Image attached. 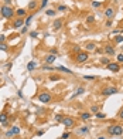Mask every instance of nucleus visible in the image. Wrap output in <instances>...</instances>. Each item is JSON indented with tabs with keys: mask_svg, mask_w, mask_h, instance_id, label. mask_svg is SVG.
I'll use <instances>...</instances> for the list:
<instances>
[{
	"mask_svg": "<svg viewBox=\"0 0 123 139\" xmlns=\"http://www.w3.org/2000/svg\"><path fill=\"white\" fill-rule=\"evenodd\" d=\"M0 14H1V17L4 18H11L14 14H16V12L11 9V6H1V9H0Z\"/></svg>",
	"mask_w": 123,
	"mask_h": 139,
	"instance_id": "obj_1",
	"label": "nucleus"
},
{
	"mask_svg": "<svg viewBox=\"0 0 123 139\" xmlns=\"http://www.w3.org/2000/svg\"><path fill=\"white\" fill-rule=\"evenodd\" d=\"M88 58H89V54L88 51H79L77 55H75V63L77 64H84L88 61Z\"/></svg>",
	"mask_w": 123,
	"mask_h": 139,
	"instance_id": "obj_2",
	"label": "nucleus"
},
{
	"mask_svg": "<svg viewBox=\"0 0 123 139\" xmlns=\"http://www.w3.org/2000/svg\"><path fill=\"white\" fill-rule=\"evenodd\" d=\"M51 99H52V97H51L50 92H40L38 94V101L41 102V104H48Z\"/></svg>",
	"mask_w": 123,
	"mask_h": 139,
	"instance_id": "obj_3",
	"label": "nucleus"
},
{
	"mask_svg": "<svg viewBox=\"0 0 123 139\" xmlns=\"http://www.w3.org/2000/svg\"><path fill=\"white\" fill-rule=\"evenodd\" d=\"M119 91H118V88L116 87H106V88H103L102 89V95L103 97H109V95H115V94H118Z\"/></svg>",
	"mask_w": 123,
	"mask_h": 139,
	"instance_id": "obj_4",
	"label": "nucleus"
},
{
	"mask_svg": "<svg viewBox=\"0 0 123 139\" xmlns=\"http://www.w3.org/2000/svg\"><path fill=\"white\" fill-rule=\"evenodd\" d=\"M61 123L65 128H74V126H75V119L71 118V116H64V119H62Z\"/></svg>",
	"mask_w": 123,
	"mask_h": 139,
	"instance_id": "obj_5",
	"label": "nucleus"
},
{
	"mask_svg": "<svg viewBox=\"0 0 123 139\" xmlns=\"http://www.w3.org/2000/svg\"><path fill=\"white\" fill-rule=\"evenodd\" d=\"M106 68L109 70V71H112V72H119L120 71V65H119V63H110L106 65Z\"/></svg>",
	"mask_w": 123,
	"mask_h": 139,
	"instance_id": "obj_6",
	"label": "nucleus"
},
{
	"mask_svg": "<svg viewBox=\"0 0 123 139\" xmlns=\"http://www.w3.org/2000/svg\"><path fill=\"white\" fill-rule=\"evenodd\" d=\"M20 131H21L20 126H13L11 129H9V131L6 132V136H7V138H11V136H14V135H18Z\"/></svg>",
	"mask_w": 123,
	"mask_h": 139,
	"instance_id": "obj_7",
	"label": "nucleus"
},
{
	"mask_svg": "<svg viewBox=\"0 0 123 139\" xmlns=\"http://www.w3.org/2000/svg\"><path fill=\"white\" fill-rule=\"evenodd\" d=\"M23 26H26V21H24L23 18H20V17H17L16 20L13 21V29L18 30V29H21Z\"/></svg>",
	"mask_w": 123,
	"mask_h": 139,
	"instance_id": "obj_8",
	"label": "nucleus"
},
{
	"mask_svg": "<svg viewBox=\"0 0 123 139\" xmlns=\"http://www.w3.org/2000/svg\"><path fill=\"white\" fill-rule=\"evenodd\" d=\"M57 60V55H54V54H48V55H45L44 58V64H48V65H51V64H54Z\"/></svg>",
	"mask_w": 123,
	"mask_h": 139,
	"instance_id": "obj_9",
	"label": "nucleus"
},
{
	"mask_svg": "<svg viewBox=\"0 0 123 139\" xmlns=\"http://www.w3.org/2000/svg\"><path fill=\"white\" fill-rule=\"evenodd\" d=\"M105 16H106L108 20H112L115 17V9L113 7H106V10H105Z\"/></svg>",
	"mask_w": 123,
	"mask_h": 139,
	"instance_id": "obj_10",
	"label": "nucleus"
},
{
	"mask_svg": "<svg viewBox=\"0 0 123 139\" xmlns=\"http://www.w3.org/2000/svg\"><path fill=\"white\" fill-rule=\"evenodd\" d=\"M54 70H55V71H61V72H65V74H69V75H72V74H74L72 70L67 68V67H64V65H58V67H55Z\"/></svg>",
	"mask_w": 123,
	"mask_h": 139,
	"instance_id": "obj_11",
	"label": "nucleus"
},
{
	"mask_svg": "<svg viewBox=\"0 0 123 139\" xmlns=\"http://www.w3.org/2000/svg\"><path fill=\"white\" fill-rule=\"evenodd\" d=\"M62 23H64V20H62V18H57L55 21L52 23V30H54V31H58V30L62 27Z\"/></svg>",
	"mask_w": 123,
	"mask_h": 139,
	"instance_id": "obj_12",
	"label": "nucleus"
},
{
	"mask_svg": "<svg viewBox=\"0 0 123 139\" xmlns=\"http://www.w3.org/2000/svg\"><path fill=\"white\" fill-rule=\"evenodd\" d=\"M85 92V88L84 87H78L77 89H75V92L71 95V99H75L77 97H79V95H82V94Z\"/></svg>",
	"mask_w": 123,
	"mask_h": 139,
	"instance_id": "obj_13",
	"label": "nucleus"
},
{
	"mask_svg": "<svg viewBox=\"0 0 123 139\" xmlns=\"http://www.w3.org/2000/svg\"><path fill=\"white\" fill-rule=\"evenodd\" d=\"M89 131H91L89 126H81L75 131V133H77V135H85V133H89Z\"/></svg>",
	"mask_w": 123,
	"mask_h": 139,
	"instance_id": "obj_14",
	"label": "nucleus"
},
{
	"mask_svg": "<svg viewBox=\"0 0 123 139\" xmlns=\"http://www.w3.org/2000/svg\"><path fill=\"white\" fill-rule=\"evenodd\" d=\"M103 51L106 52L108 55H110V57H112V55H115V48H113L110 44H106V46H105V48H103Z\"/></svg>",
	"mask_w": 123,
	"mask_h": 139,
	"instance_id": "obj_15",
	"label": "nucleus"
},
{
	"mask_svg": "<svg viewBox=\"0 0 123 139\" xmlns=\"http://www.w3.org/2000/svg\"><path fill=\"white\" fill-rule=\"evenodd\" d=\"M95 50H96V44L95 43H86V44H85V51L92 52V51H95Z\"/></svg>",
	"mask_w": 123,
	"mask_h": 139,
	"instance_id": "obj_16",
	"label": "nucleus"
},
{
	"mask_svg": "<svg viewBox=\"0 0 123 139\" xmlns=\"http://www.w3.org/2000/svg\"><path fill=\"white\" fill-rule=\"evenodd\" d=\"M113 135H116V136H120V135H123V126L122 125H115V133Z\"/></svg>",
	"mask_w": 123,
	"mask_h": 139,
	"instance_id": "obj_17",
	"label": "nucleus"
},
{
	"mask_svg": "<svg viewBox=\"0 0 123 139\" xmlns=\"http://www.w3.org/2000/svg\"><path fill=\"white\" fill-rule=\"evenodd\" d=\"M91 118H92L91 112H82V114H81V116H79V119H81V121H89Z\"/></svg>",
	"mask_w": 123,
	"mask_h": 139,
	"instance_id": "obj_18",
	"label": "nucleus"
},
{
	"mask_svg": "<svg viewBox=\"0 0 123 139\" xmlns=\"http://www.w3.org/2000/svg\"><path fill=\"white\" fill-rule=\"evenodd\" d=\"M7 118H9V116H7V114H6V112H1V114H0V123L7 125Z\"/></svg>",
	"mask_w": 123,
	"mask_h": 139,
	"instance_id": "obj_19",
	"label": "nucleus"
},
{
	"mask_svg": "<svg viewBox=\"0 0 123 139\" xmlns=\"http://www.w3.org/2000/svg\"><path fill=\"white\" fill-rule=\"evenodd\" d=\"M35 67H37V63H35V61H30V63L27 64V71H30V72H31V71H34V70H35Z\"/></svg>",
	"mask_w": 123,
	"mask_h": 139,
	"instance_id": "obj_20",
	"label": "nucleus"
},
{
	"mask_svg": "<svg viewBox=\"0 0 123 139\" xmlns=\"http://www.w3.org/2000/svg\"><path fill=\"white\" fill-rule=\"evenodd\" d=\"M16 16L17 17H20V18H23L24 16H26V9H17L16 10Z\"/></svg>",
	"mask_w": 123,
	"mask_h": 139,
	"instance_id": "obj_21",
	"label": "nucleus"
},
{
	"mask_svg": "<svg viewBox=\"0 0 123 139\" xmlns=\"http://www.w3.org/2000/svg\"><path fill=\"white\" fill-rule=\"evenodd\" d=\"M106 132H108V135L113 136V133H115V125H110V126H108V128H106Z\"/></svg>",
	"mask_w": 123,
	"mask_h": 139,
	"instance_id": "obj_22",
	"label": "nucleus"
},
{
	"mask_svg": "<svg viewBox=\"0 0 123 139\" xmlns=\"http://www.w3.org/2000/svg\"><path fill=\"white\" fill-rule=\"evenodd\" d=\"M95 116L98 118V119H105L106 118V114H103V112H101V111H98L95 114Z\"/></svg>",
	"mask_w": 123,
	"mask_h": 139,
	"instance_id": "obj_23",
	"label": "nucleus"
},
{
	"mask_svg": "<svg viewBox=\"0 0 123 139\" xmlns=\"http://www.w3.org/2000/svg\"><path fill=\"white\" fill-rule=\"evenodd\" d=\"M112 60L110 58H108V57H103V58H101V64H103V65H108V64L110 63Z\"/></svg>",
	"mask_w": 123,
	"mask_h": 139,
	"instance_id": "obj_24",
	"label": "nucleus"
},
{
	"mask_svg": "<svg viewBox=\"0 0 123 139\" xmlns=\"http://www.w3.org/2000/svg\"><path fill=\"white\" fill-rule=\"evenodd\" d=\"M60 78H61V77L58 75V74H51L50 75V81H58Z\"/></svg>",
	"mask_w": 123,
	"mask_h": 139,
	"instance_id": "obj_25",
	"label": "nucleus"
},
{
	"mask_svg": "<svg viewBox=\"0 0 123 139\" xmlns=\"http://www.w3.org/2000/svg\"><path fill=\"white\" fill-rule=\"evenodd\" d=\"M95 23V17L93 16H88L86 17V24H93Z\"/></svg>",
	"mask_w": 123,
	"mask_h": 139,
	"instance_id": "obj_26",
	"label": "nucleus"
},
{
	"mask_svg": "<svg viewBox=\"0 0 123 139\" xmlns=\"http://www.w3.org/2000/svg\"><path fill=\"white\" fill-rule=\"evenodd\" d=\"M28 9H30V10L37 9V1H30V3H28Z\"/></svg>",
	"mask_w": 123,
	"mask_h": 139,
	"instance_id": "obj_27",
	"label": "nucleus"
},
{
	"mask_svg": "<svg viewBox=\"0 0 123 139\" xmlns=\"http://www.w3.org/2000/svg\"><path fill=\"white\" fill-rule=\"evenodd\" d=\"M115 43H116V44L123 43V35H116V37H115Z\"/></svg>",
	"mask_w": 123,
	"mask_h": 139,
	"instance_id": "obj_28",
	"label": "nucleus"
},
{
	"mask_svg": "<svg viewBox=\"0 0 123 139\" xmlns=\"http://www.w3.org/2000/svg\"><path fill=\"white\" fill-rule=\"evenodd\" d=\"M45 14H47V16H50V17H52V16H55V10H52V9H48V10L45 12Z\"/></svg>",
	"mask_w": 123,
	"mask_h": 139,
	"instance_id": "obj_29",
	"label": "nucleus"
},
{
	"mask_svg": "<svg viewBox=\"0 0 123 139\" xmlns=\"http://www.w3.org/2000/svg\"><path fill=\"white\" fill-rule=\"evenodd\" d=\"M31 20H33V14H30V16H28L27 18H26V20H24V21H26V26H30V23H31Z\"/></svg>",
	"mask_w": 123,
	"mask_h": 139,
	"instance_id": "obj_30",
	"label": "nucleus"
},
{
	"mask_svg": "<svg viewBox=\"0 0 123 139\" xmlns=\"http://www.w3.org/2000/svg\"><path fill=\"white\" fill-rule=\"evenodd\" d=\"M43 70H45V71H55V70L52 68V67H50L48 64H44V65H43Z\"/></svg>",
	"mask_w": 123,
	"mask_h": 139,
	"instance_id": "obj_31",
	"label": "nucleus"
},
{
	"mask_svg": "<svg viewBox=\"0 0 123 139\" xmlns=\"http://www.w3.org/2000/svg\"><path fill=\"white\" fill-rule=\"evenodd\" d=\"M101 4H102L101 1H96V0H95V1H92V7H93V9H98V7H101Z\"/></svg>",
	"mask_w": 123,
	"mask_h": 139,
	"instance_id": "obj_32",
	"label": "nucleus"
},
{
	"mask_svg": "<svg viewBox=\"0 0 123 139\" xmlns=\"http://www.w3.org/2000/svg\"><path fill=\"white\" fill-rule=\"evenodd\" d=\"M62 119H64V115H61V114L55 115V122H62Z\"/></svg>",
	"mask_w": 123,
	"mask_h": 139,
	"instance_id": "obj_33",
	"label": "nucleus"
},
{
	"mask_svg": "<svg viewBox=\"0 0 123 139\" xmlns=\"http://www.w3.org/2000/svg\"><path fill=\"white\" fill-rule=\"evenodd\" d=\"M69 136H71V133L69 132H64L61 135V139H69Z\"/></svg>",
	"mask_w": 123,
	"mask_h": 139,
	"instance_id": "obj_34",
	"label": "nucleus"
},
{
	"mask_svg": "<svg viewBox=\"0 0 123 139\" xmlns=\"http://www.w3.org/2000/svg\"><path fill=\"white\" fill-rule=\"evenodd\" d=\"M113 26V21L112 20H106V23H105V27H108V29H110Z\"/></svg>",
	"mask_w": 123,
	"mask_h": 139,
	"instance_id": "obj_35",
	"label": "nucleus"
},
{
	"mask_svg": "<svg viewBox=\"0 0 123 139\" xmlns=\"http://www.w3.org/2000/svg\"><path fill=\"white\" fill-rule=\"evenodd\" d=\"M72 51L75 52V54H78V52L81 51V47H79V46H74L72 47Z\"/></svg>",
	"mask_w": 123,
	"mask_h": 139,
	"instance_id": "obj_36",
	"label": "nucleus"
},
{
	"mask_svg": "<svg viewBox=\"0 0 123 139\" xmlns=\"http://www.w3.org/2000/svg\"><path fill=\"white\" fill-rule=\"evenodd\" d=\"M0 50H1V51H7L9 48H7V46H6L4 43H0Z\"/></svg>",
	"mask_w": 123,
	"mask_h": 139,
	"instance_id": "obj_37",
	"label": "nucleus"
},
{
	"mask_svg": "<svg viewBox=\"0 0 123 139\" xmlns=\"http://www.w3.org/2000/svg\"><path fill=\"white\" fill-rule=\"evenodd\" d=\"M84 80H89V81H92V80H96L95 75H84Z\"/></svg>",
	"mask_w": 123,
	"mask_h": 139,
	"instance_id": "obj_38",
	"label": "nucleus"
},
{
	"mask_svg": "<svg viewBox=\"0 0 123 139\" xmlns=\"http://www.w3.org/2000/svg\"><path fill=\"white\" fill-rule=\"evenodd\" d=\"M47 4H48V0H41V6H40V9H44Z\"/></svg>",
	"mask_w": 123,
	"mask_h": 139,
	"instance_id": "obj_39",
	"label": "nucleus"
},
{
	"mask_svg": "<svg viewBox=\"0 0 123 139\" xmlns=\"http://www.w3.org/2000/svg\"><path fill=\"white\" fill-rule=\"evenodd\" d=\"M119 33H122L123 34V29H115L112 31V34H119Z\"/></svg>",
	"mask_w": 123,
	"mask_h": 139,
	"instance_id": "obj_40",
	"label": "nucleus"
},
{
	"mask_svg": "<svg viewBox=\"0 0 123 139\" xmlns=\"http://www.w3.org/2000/svg\"><path fill=\"white\" fill-rule=\"evenodd\" d=\"M30 37H31V38H37V37H38V33H37V31H31V33H30Z\"/></svg>",
	"mask_w": 123,
	"mask_h": 139,
	"instance_id": "obj_41",
	"label": "nucleus"
},
{
	"mask_svg": "<svg viewBox=\"0 0 123 139\" xmlns=\"http://www.w3.org/2000/svg\"><path fill=\"white\" fill-rule=\"evenodd\" d=\"M50 54H54V55H58V48H51Z\"/></svg>",
	"mask_w": 123,
	"mask_h": 139,
	"instance_id": "obj_42",
	"label": "nucleus"
},
{
	"mask_svg": "<svg viewBox=\"0 0 123 139\" xmlns=\"http://www.w3.org/2000/svg\"><path fill=\"white\" fill-rule=\"evenodd\" d=\"M65 10H67V6H64V4L58 6V12H65Z\"/></svg>",
	"mask_w": 123,
	"mask_h": 139,
	"instance_id": "obj_43",
	"label": "nucleus"
},
{
	"mask_svg": "<svg viewBox=\"0 0 123 139\" xmlns=\"http://www.w3.org/2000/svg\"><path fill=\"white\" fill-rule=\"evenodd\" d=\"M91 111H92V112H98V111H99V106H98V105H93V106H92V108H91Z\"/></svg>",
	"mask_w": 123,
	"mask_h": 139,
	"instance_id": "obj_44",
	"label": "nucleus"
},
{
	"mask_svg": "<svg viewBox=\"0 0 123 139\" xmlns=\"http://www.w3.org/2000/svg\"><path fill=\"white\" fill-rule=\"evenodd\" d=\"M118 63L119 64L123 63V54H119V55H118Z\"/></svg>",
	"mask_w": 123,
	"mask_h": 139,
	"instance_id": "obj_45",
	"label": "nucleus"
},
{
	"mask_svg": "<svg viewBox=\"0 0 123 139\" xmlns=\"http://www.w3.org/2000/svg\"><path fill=\"white\" fill-rule=\"evenodd\" d=\"M27 30H28V27H27V26H23V27H21V34L27 33Z\"/></svg>",
	"mask_w": 123,
	"mask_h": 139,
	"instance_id": "obj_46",
	"label": "nucleus"
},
{
	"mask_svg": "<svg viewBox=\"0 0 123 139\" xmlns=\"http://www.w3.org/2000/svg\"><path fill=\"white\" fill-rule=\"evenodd\" d=\"M11 67H13V63L10 61V63H9L7 65H6V68H7V71H10V68H11Z\"/></svg>",
	"mask_w": 123,
	"mask_h": 139,
	"instance_id": "obj_47",
	"label": "nucleus"
},
{
	"mask_svg": "<svg viewBox=\"0 0 123 139\" xmlns=\"http://www.w3.org/2000/svg\"><path fill=\"white\" fill-rule=\"evenodd\" d=\"M3 1H4V4H6V6H10V4H11V1H13V0H3Z\"/></svg>",
	"mask_w": 123,
	"mask_h": 139,
	"instance_id": "obj_48",
	"label": "nucleus"
},
{
	"mask_svg": "<svg viewBox=\"0 0 123 139\" xmlns=\"http://www.w3.org/2000/svg\"><path fill=\"white\" fill-rule=\"evenodd\" d=\"M17 95H18V97H20V98H24V95H23L21 89H18V91H17Z\"/></svg>",
	"mask_w": 123,
	"mask_h": 139,
	"instance_id": "obj_49",
	"label": "nucleus"
},
{
	"mask_svg": "<svg viewBox=\"0 0 123 139\" xmlns=\"http://www.w3.org/2000/svg\"><path fill=\"white\" fill-rule=\"evenodd\" d=\"M4 40H6L4 34H0V43H4Z\"/></svg>",
	"mask_w": 123,
	"mask_h": 139,
	"instance_id": "obj_50",
	"label": "nucleus"
},
{
	"mask_svg": "<svg viewBox=\"0 0 123 139\" xmlns=\"http://www.w3.org/2000/svg\"><path fill=\"white\" fill-rule=\"evenodd\" d=\"M119 118H120V119H123V108L119 111Z\"/></svg>",
	"mask_w": 123,
	"mask_h": 139,
	"instance_id": "obj_51",
	"label": "nucleus"
},
{
	"mask_svg": "<svg viewBox=\"0 0 123 139\" xmlns=\"http://www.w3.org/2000/svg\"><path fill=\"white\" fill-rule=\"evenodd\" d=\"M43 135H44V131H38L37 132V136H43Z\"/></svg>",
	"mask_w": 123,
	"mask_h": 139,
	"instance_id": "obj_52",
	"label": "nucleus"
},
{
	"mask_svg": "<svg viewBox=\"0 0 123 139\" xmlns=\"http://www.w3.org/2000/svg\"><path fill=\"white\" fill-rule=\"evenodd\" d=\"M98 139H106V138H103V136H98Z\"/></svg>",
	"mask_w": 123,
	"mask_h": 139,
	"instance_id": "obj_53",
	"label": "nucleus"
}]
</instances>
